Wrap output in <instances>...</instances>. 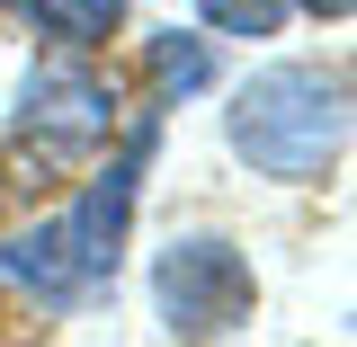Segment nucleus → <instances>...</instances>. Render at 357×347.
<instances>
[{
  "label": "nucleus",
  "mask_w": 357,
  "mask_h": 347,
  "mask_svg": "<svg viewBox=\"0 0 357 347\" xmlns=\"http://www.w3.org/2000/svg\"><path fill=\"white\" fill-rule=\"evenodd\" d=\"M223 134L259 178H321L349 152V81L321 63H268L223 107Z\"/></svg>",
  "instance_id": "f03ea898"
},
{
  "label": "nucleus",
  "mask_w": 357,
  "mask_h": 347,
  "mask_svg": "<svg viewBox=\"0 0 357 347\" xmlns=\"http://www.w3.org/2000/svg\"><path fill=\"white\" fill-rule=\"evenodd\" d=\"M107 134H116V98H107L98 72H81V63H36L27 72L9 152H36V170H54V161H89Z\"/></svg>",
  "instance_id": "20e7f679"
},
{
  "label": "nucleus",
  "mask_w": 357,
  "mask_h": 347,
  "mask_svg": "<svg viewBox=\"0 0 357 347\" xmlns=\"http://www.w3.org/2000/svg\"><path fill=\"white\" fill-rule=\"evenodd\" d=\"M143 170H152V116L126 134V152L107 161V178L89 187L72 214L36 223L18 241H0V276L27 285L45 303H81L116 276V250H126V223H134V196H143Z\"/></svg>",
  "instance_id": "f257e3e1"
},
{
  "label": "nucleus",
  "mask_w": 357,
  "mask_h": 347,
  "mask_svg": "<svg viewBox=\"0 0 357 347\" xmlns=\"http://www.w3.org/2000/svg\"><path fill=\"white\" fill-rule=\"evenodd\" d=\"M152 303H161V330L170 339H232L250 312H259V276L250 259L215 241V232H188L152 259Z\"/></svg>",
  "instance_id": "7ed1b4c3"
},
{
  "label": "nucleus",
  "mask_w": 357,
  "mask_h": 347,
  "mask_svg": "<svg viewBox=\"0 0 357 347\" xmlns=\"http://www.w3.org/2000/svg\"><path fill=\"white\" fill-rule=\"evenodd\" d=\"M27 27L54 45H98L107 27H126V0H27Z\"/></svg>",
  "instance_id": "39448f33"
},
{
  "label": "nucleus",
  "mask_w": 357,
  "mask_h": 347,
  "mask_svg": "<svg viewBox=\"0 0 357 347\" xmlns=\"http://www.w3.org/2000/svg\"><path fill=\"white\" fill-rule=\"evenodd\" d=\"M206 81H215V54L197 36H152V89L161 98H197Z\"/></svg>",
  "instance_id": "423d86ee"
},
{
  "label": "nucleus",
  "mask_w": 357,
  "mask_h": 347,
  "mask_svg": "<svg viewBox=\"0 0 357 347\" xmlns=\"http://www.w3.org/2000/svg\"><path fill=\"white\" fill-rule=\"evenodd\" d=\"M304 9L312 18H349V0H304Z\"/></svg>",
  "instance_id": "6e6552de"
},
{
  "label": "nucleus",
  "mask_w": 357,
  "mask_h": 347,
  "mask_svg": "<svg viewBox=\"0 0 357 347\" xmlns=\"http://www.w3.org/2000/svg\"><path fill=\"white\" fill-rule=\"evenodd\" d=\"M286 9H295V0H197V18L223 27V36H277Z\"/></svg>",
  "instance_id": "0eeeda50"
}]
</instances>
